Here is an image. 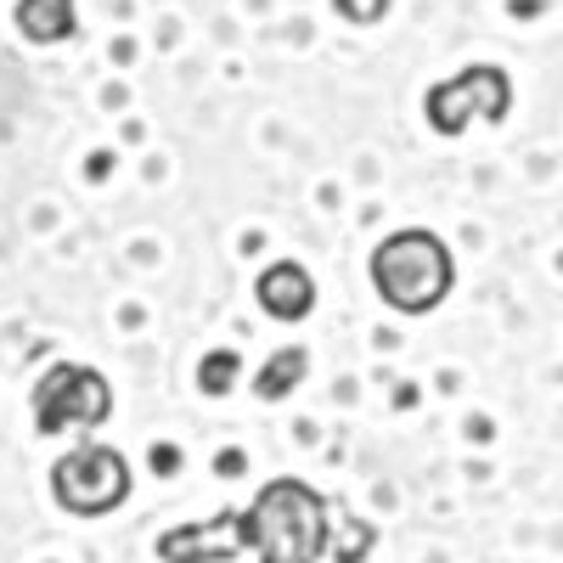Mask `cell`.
I'll list each match as a JSON object with an SVG mask.
<instances>
[{"label": "cell", "instance_id": "4", "mask_svg": "<svg viewBox=\"0 0 563 563\" xmlns=\"http://www.w3.org/2000/svg\"><path fill=\"white\" fill-rule=\"evenodd\" d=\"M135 490V474L124 451L113 445H74L68 456L52 462V501L68 512V519H108V512H119Z\"/></svg>", "mask_w": 563, "mask_h": 563}, {"label": "cell", "instance_id": "6", "mask_svg": "<svg viewBox=\"0 0 563 563\" xmlns=\"http://www.w3.org/2000/svg\"><path fill=\"white\" fill-rule=\"evenodd\" d=\"M158 563H231L238 552H254L249 507H225L203 525H175L158 536Z\"/></svg>", "mask_w": 563, "mask_h": 563}, {"label": "cell", "instance_id": "10", "mask_svg": "<svg viewBox=\"0 0 563 563\" xmlns=\"http://www.w3.org/2000/svg\"><path fill=\"white\" fill-rule=\"evenodd\" d=\"M238 378H243V355H238V350H209L203 366H198V389H203L209 400L231 395V389H238Z\"/></svg>", "mask_w": 563, "mask_h": 563}, {"label": "cell", "instance_id": "3", "mask_svg": "<svg viewBox=\"0 0 563 563\" xmlns=\"http://www.w3.org/2000/svg\"><path fill=\"white\" fill-rule=\"evenodd\" d=\"M34 411V434L57 440V434H90L113 417V384L85 361H57L40 372V384L29 395Z\"/></svg>", "mask_w": 563, "mask_h": 563}, {"label": "cell", "instance_id": "2", "mask_svg": "<svg viewBox=\"0 0 563 563\" xmlns=\"http://www.w3.org/2000/svg\"><path fill=\"white\" fill-rule=\"evenodd\" d=\"M372 288H378V299L400 316H429L456 288V260H451L440 231L400 225L372 249Z\"/></svg>", "mask_w": 563, "mask_h": 563}, {"label": "cell", "instance_id": "12", "mask_svg": "<svg viewBox=\"0 0 563 563\" xmlns=\"http://www.w3.org/2000/svg\"><path fill=\"white\" fill-rule=\"evenodd\" d=\"M180 467V451L175 445H153V474H175Z\"/></svg>", "mask_w": 563, "mask_h": 563}, {"label": "cell", "instance_id": "9", "mask_svg": "<svg viewBox=\"0 0 563 563\" xmlns=\"http://www.w3.org/2000/svg\"><path fill=\"white\" fill-rule=\"evenodd\" d=\"M305 372H310V350H299V344L276 350V355L254 372V395H260V400H288V395L305 384Z\"/></svg>", "mask_w": 563, "mask_h": 563}, {"label": "cell", "instance_id": "8", "mask_svg": "<svg viewBox=\"0 0 563 563\" xmlns=\"http://www.w3.org/2000/svg\"><path fill=\"white\" fill-rule=\"evenodd\" d=\"M12 23L29 45H63L79 34V12L74 0H18L12 7Z\"/></svg>", "mask_w": 563, "mask_h": 563}, {"label": "cell", "instance_id": "14", "mask_svg": "<svg viewBox=\"0 0 563 563\" xmlns=\"http://www.w3.org/2000/svg\"><path fill=\"white\" fill-rule=\"evenodd\" d=\"M243 467V451H220V474H238Z\"/></svg>", "mask_w": 563, "mask_h": 563}, {"label": "cell", "instance_id": "13", "mask_svg": "<svg viewBox=\"0 0 563 563\" xmlns=\"http://www.w3.org/2000/svg\"><path fill=\"white\" fill-rule=\"evenodd\" d=\"M507 12H512V18H541L547 0H507Z\"/></svg>", "mask_w": 563, "mask_h": 563}, {"label": "cell", "instance_id": "1", "mask_svg": "<svg viewBox=\"0 0 563 563\" xmlns=\"http://www.w3.org/2000/svg\"><path fill=\"white\" fill-rule=\"evenodd\" d=\"M249 530L260 563H321L333 552V507L316 485L282 474L249 501Z\"/></svg>", "mask_w": 563, "mask_h": 563}, {"label": "cell", "instance_id": "5", "mask_svg": "<svg viewBox=\"0 0 563 563\" xmlns=\"http://www.w3.org/2000/svg\"><path fill=\"white\" fill-rule=\"evenodd\" d=\"M507 113H512V79L496 63L462 68V74L429 85V97H422V119H429V130L440 141H456L474 124H501Z\"/></svg>", "mask_w": 563, "mask_h": 563}, {"label": "cell", "instance_id": "7", "mask_svg": "<svg viewBox=\"0 0 563 563\" xmlns=\"http://www.w3.org/2000/svg\"><path fill=\"white\" fill-rule=\"evenodd\" d=\"M254 299H260V310L271 321H288L294 327V321H305L316 310V276L299 260H276V265H265L254 276Z\"/></svg>", "mask_w": 563, "mask_h": 563}, {"label": "cell", "instance_id": "11", "mask_svg": "<svg viewBox=\"0 0 563 563\" xmlns=\"http://www.w3.org/2000/svg\"><path fill=\"white\" fill-rule=\"evenodd\" d=\"M333 12L344 18V23H384L389 18V0H333Z\"/></svg>", "mask_w": 563, "mask_h": 563}]
</instances>
